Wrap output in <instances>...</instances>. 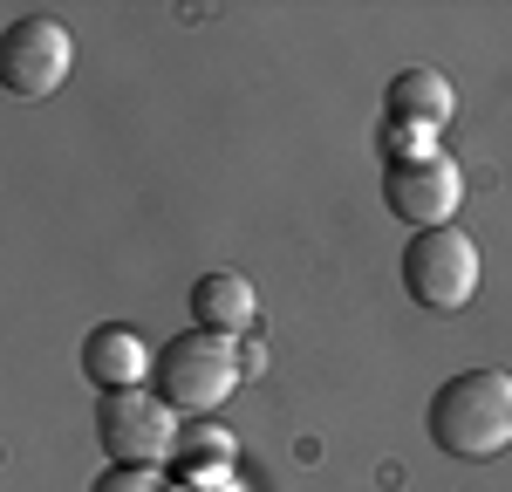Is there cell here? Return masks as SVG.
<instances>
[{
	"label": "cell",
	"mask_w": 512,
	"mask_h": 492,
	"mask_svg": "<svg viewBox=\"0 0 512 492\" xmlns=\"http://www.w3.org/2000/svg\"><path fill=\"white\" fill-rule=\"evenodd\" d=\"M431 445L444 458H499L512 445V376L506 369H458L431 397Z\"/></svg>",
	"instance_id": "1"
},
{
	"label": "cell",
	"mask_w": 512,
	"mask_h": 492,
	"mask_svg": "<svg viewBox=\"0 0 512 492\" xmlns=\"http://www.w3.org/2000/svg\"><path fill=\"white\" fill-rule=\"evenodd\" d=\"M158 397L171 410H226V397L246 376V356H239L233 335H212V328H192V335H171V349H158Z\"/></svg>",
	"instance_id": "2"
},
{
	"label": "cell",
	"mask_w": 512,
	"mask_h": 492,
	"mask_svg": "<svg viewBox=\"0 0 512 492\" xmlns=\"http://www.w3.org/2000/svg\"><path fill=\"white\" fill-rule=\"evenodd\" d=\"M403 294L431 315H451L478 294V246L458 233V226H437V233H417L403 246Z\"/></svg>",
	"instance_id": "3"
},
{
	"label": "cell",
	"mask_w": 512,
	"mask_h": 492,
	"mask_svg": "<svg viewBox=\"0 0 512 492\" xmlns=\"http://www.w3.org/2000/svg\"><path fill=\"white\" fill-rule=\"evenodd\" d=\"M178 410L164 404L158 390H117L96 404V438L110 451V465H151L158 472L164 458L178 451Z\"/></svg>",
	"instance_id": "4"
},
{
	"label": "cell",
	"mask_w": 512,
	"mask_h": 492,
	"mask_svg": "<svg viewBox=\"0 0 512 492\" xmlns=\"http://www.w3.org/2000/svg\"><path fill=\"white\" fill-rule=\"evenodd\" d=\"M383 199L403 226H417V233H437V226H451V212L465 199V171L444 158V151H424V158H390L383 164Z\"/></svg>",
	"instance_id": "5"
},
{
	"label": "cell",
	"mask_w": 512,
	"mask_h": 492,
	"mask_svg": "<svg viewBox=\"0 0 512 492\" xmlns=\"http://www.w3.org/2000/svg\"><path fill=\"white\" fill-rule=\"evenodd\" d=\"M69 62H76V41L55 14H28L7 28V48H0V82L7 96H55L69 82Z\"/></svg>",
	"instance_id": "6"
},
{
	"label": "cell",
	"mask_w": 512,
	"mask_h": 492,
	"mask_svg": "<svg viewBox=\"0 0 512 492\" xmlns=\"http://www.w3.org/2000/svg\"><path fill=\"white\" fill-rule=\"evenodd\" d=\"M82 369H89V383L103 397H117V390H144V376L158 369V356L144 349L137 328L103 322V328H89V342H82Z\"/></svg>",
	"instance_id": "7"
},
{
	"label": "cell",
	"mask_w": 512,
	"mask_h": 492,
	"mask_svg": "<svg viewBox=\"0 0 512 492\" xmlns=\"http://www.w3.org/2000/svg\"><path fill=\"white\" fill-rule=\"evenodd\" d=\"M451 110H458V96H451V82L437 69H403L390 82V96H383V123L410 130V137H437L451 123Z\"/></svg>",
	"instance_id": "8"
},
{
	"label": "cell",
	"mask_w": 512,
	"mask_h": 492,
	"mask_svg": "<svg viewBox=\"0 0 512 492\" xmlns=\"http://www.w3.org/2000/svg\"><path fill=\"white\" fill-rule=\"evenodd\" d=\"M192 315H198V328H212V335H246L253 315H260L253 281H246V274H205V281L192 287Z\"/></svg>",
	"instance_id": "9"
},
{
	"label": "cell",
	"mask_w": 512,
	"mask_h": 492,
	"mask_svg": "<svg viewBox=\"0 0 512 492\" xmlns=\"http://www.w3.org/2000/svg\"><path fill=\"white\" fill-rule=\"evenodd\" d=\"M178 458H212L219 465V458H233V431H219L212 417H198V424L178 431Z\"/></svg>",
	"instance_id": "10"
},
{
	"label": "cell",
	"mask_w": 512,
	"mask_h": 492,
	"mask_svg": "<svg viewBox=\"0 0 512 492\" xmlns=\"http://www.w3.org/2000/svg\"><path fill=\"white\" fill-rule=\"evenodd\" d=\"M89 492H164V472H151V465H110Z\"/></svg>",
	"instance_id": "11"
}]
</instances>
